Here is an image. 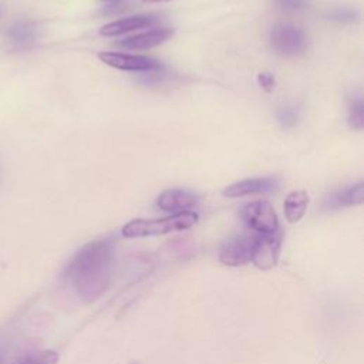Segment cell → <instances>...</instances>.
Listing matches in <instances>:
<instances>
[{"label":"cell","instance_id":"obj_3","mask_svg":"<svg viewBox=\"0 0 364 364\" xmlns=\"http://www.w3.org/2000/svg\"><path fill=\"white\" fill-rule=\"evenodd\" d=\"M270 46L280 55H297L307 47L306 33L293 24H276L269 34Z\"/></svg>","mask_w":364,"mask_h":364},{"label":"cell","instance_id":"obj_2","mask_svg":"<svg viewBox=\"0 0 364 364\" xmlns=\"http://www.w3.org/2000/svg\"><path fill=\"white\" fill-rule=\"evenodd\" d=\"M199 220L198 213L186 210L161 219H134L122 228L125 237H146L166 235L193 228Z\"/></svg>","mask_w":364,"mask_h":364},{"label":"cell","instance_id":"obj_21","mask_svg":"<svg viewBox=\"0 0 364 364\" xmlns=\"http://www.w3.org/2000/svg\"><path fill=\"white\" fill-rule=\"evenodd\" d=\"M144 1H148V3H162V1H171V0H144Z\"/></svg>","mask_w":364,"mask_h":364},{"label":"cell","instance_id":"obj_12","mask_svg":"<svg viewBox=\"0 0 364 364\" xmlns=\"http://www.w3.org/2000/svg\"><path fill=\"white\" fill-rule=\"evenodd\" d=\"M37 36H38V27L36 23L30 20H18L13 23L6 31L7 41L16 47L27 46L33 43L37 38Z\"/></svg>","mask_w":364,"mask_h":364},{"label":"cell","instance_id":"obj_6","mask_svg":"<svg viewBox=\"0 0 364 364\" xmlns=\"http://www.w3.org/2000/svg\"><path fill=\"white\" fill-rule=\"evenodd\" d=\"M98 58L114 68L124 71H135V73H148L162 70V64L158 60H154L146 55H135V54H124V53H112L105 51L100 53Z\"/></svg>","mask_w":364,"mask_h":364},{"label":"cell","instance_id":"obj_8","mask_svg":"<svg viewBox=\"0 0 364 364\" xmlns=\"http://www.w3.org/2000/svg\"><path fill=\"white\" fill-rule=\"evenodd\" d=\"M277 186H279V179L273 176L247 178L226 186L222 193L226 198H242V196L255 195V193H267L274 191Z\"/></svg>","mask_w":364,"mask_h":364},{"label":"cell","instance_id":"obj_22","mask_svg":"<svg viewBox=\"0 0 364 364\" xmlns=\"http://www.w3.org/2000/svg\"><path fill=\"white\" fill-rule=\"evenodd\" d=\"M0 364H3V361H1V357H0Z\"/></svg>","mask_w":364,"mask_h":364},{"label":"cell","instance_id":"obj_17","mask_svg":"<svg viewBox=\"0 0 364 364\" xmlns=\"http://www.w3.org/2000/svg\"><path fill=\"white\" fill-rule=\"evenodd\" d=\"M58 353L54 350H43L33 354L26 355L16 364H57L58 363Z\"/></svg>","mask_w":364,"mask_h":364},{"label":"cell","instance_id":"obj_20","mask_svg":"<svg viewBox=\"0 0 364 364\" xmlns=\"http://www.w3.org/2000/svg\"><path fill=\"white\" fill-rule=\"evenodd\" d=\"M257 82L259 85L266 90V91H272L274 88V84H276V80L274 77L270 74V73H260L257 75Z\"/></svg>","mask_w":364,"mask_h":364},{"label":"cell","instance_id":"obj_7","mask_svg":"<svg viewBox=\"0 0 364 364\" xmlns=\"http://www.w3.org/2000/svg\"><path fill=\"white\" fill-rule=\"evenodd\" d=\"M282 247V235L280 232L269 235H257L252 256V263L260 270L273 269L279 262Z\"/></svg>","mask_w":364,"mask_h":364},{"label":"cell","instance_id":"obj_13","mask_svg":"<svg viewBox=\"0 0 364 364\" xmlns=\"http://www.w3.org/2000/svg\"><path fill=\"white\" fill-rule=\"evenodd\" d=\"M364 200V183L358 182L351 186H347L338 192H336L328 199V208H347V206H357L361 205Z\"/></svg>","mask_w":364,"mask_h":364},{"label":"cell","instance_id":"obj_19","mask_svg":"<svg viewBox=\"0 0 364 364\" xmlns=\"http://www.w3.org/2000/svg\"><path fill=\"white\" fill-rule=\"evenodd\" d=\"M276 6L286 11H297L309 4V0H274Z\"/></svg>","mask_w":364,"mask_h":364},{"label":"cell","instance_id":"obj_9","mask_svg":"<svg viewBox=\"0 0 364 364\" xmlns=\"http://www.w3.org/2000/svg\"><path fill=\"white\" fill-rule=\"evenodd\" d=\"M198 195L193 193L192 191L182 189V188H173V189H166L164 191L158 199H156V206L161 210L165 212H186L192 206L198 203Z\"/></svg>","mask_w":364,"mask_h":364},{"label":"cell","instance_id":"obj_4","mask_svg":"<svg viewBox=\"0 0 364 364\" xmlns=\"http://www.w3.org/2000/svg\"><path fill=\"white\" fill-rule=\"evenodd\" d=\"M242 219L257 235H269L279 230L277 215L267 200H255L245 205Z\"/></svg>","mask_w":364,"mask_h":364},{"label":"cell","instance_id":"obj_14","mask_svg":"<svg viewBox=\"0 0 364 364\" xmlns=\"http://www.w3.org/2000/svg\"><path fill=\"white\" fill-rule=\"evenodd\" d=\"M309 200H310V198L306 191H303V189L291 191L284 199V216H286L287 222H290V223L299 222L307 210Z\"/></svg>","mask_w":364,"mask_h":364},{"label":"cell","instance_id":"obj_1","mask_svg":"<svg viewBox=\"0 0 364 364\" xmlns=\"http://www.w3.org/2000/svg\"><path fill=\"white\" fill-rule=\"evenodd\" d=\"M114 249L108 240H94L77 250L64 270L65 282L85 303L98 300L108 289Z\"/></svg>","mask_w":364,"mask_h":364},{"label":"cell","instance_id":"obj_11","mask_svg":"<svg viewBox=\"0 0 364 364\" xmlns=\"http://www.w3.org/2000/svg\"><path fill=\"white\" fill-rule=\"evenodd\" d=\"M156 18L154 16H131V17H125V18H119L115 21H111L105 26H102L100 28V34L105 36V37H112V36H119L132 30H138V28H144L146 26H151Z\"/></svg>","mask_w":364,"mask_h":364},{"label":"cell","instance_id":"obj_5","mask_svg":"<svg viewBox=\"0 0 364 364\" xmlns=\"http://www.w3.org/2000/svg\"><path fill=\"white\" fill-rule=\"evenodd\" d=\"M256 236L257 235L240 233L228 239L219 250L220 263L230 267H239L250 263Z\"/></svg>","mask_w":364,"mask_h":364},{"label":"cell","instance_id":"obj_10","mask_svg":"<svg viewBox=\"0 0 364 364\" xmlns=\"http://www.w3.org/2000/svg\"><path fill=\"white\" fill-rule=\"evenodd\" d=\"M173 34L172 28L161 27V28H152L145 33H139L136 36L128 37L122 41H119V46L131 50H148L152 47H156L171 38Z\"/></svg>","mask_w":364,"mask_h":364},{"label":"cell","instance_id":"obj_18","mask_svg":"<svg viewBox=\"0 0 364 364\" xmlns=\"http://www.w3.org/2000/svg\"><path fill=\"white\" fill-rule=\"evenodd\" d=\"M358 17V13L350 7H334L326 13V18L337 23H353Z\"/></svg>","mask_w":364,"mask_h":364},{"label":"cell","instance_id":"obj_15","mask_svg":"<svg viewBox=\"0 0 364 364\" xmlns=\"http://www.w3.org/2000/svg\"><path fill=\"white\" fill-rule=\"evenodd\" d=\"M348 124L357 131H361L364 127V101L360 92L348 98Z\"/></svg>","mask_w":364,"mask_h":364},{"label":"cell","instance_id":"obj_16","mask_svg":"<svg viewBox=\"0 0 364 364\" xmlns=\"http://www.w3.org/2000/svg\"><path fill=\"white\" fill-rule=\"evenodd\" d=\"M276 118L282 128H284V129L293 128L297 125V122L300 119V109L296 105H284L277 109Z\"/></svg>","mask_w":364,"mask_h":364}]
</instances>
